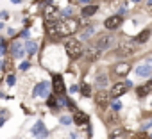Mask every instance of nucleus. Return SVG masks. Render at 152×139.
Instances as JSON below:
<instances>
[{
	"instance_id": "obj_1",
	"label": "nucleus",
	"mask_w": 152,
	"mask_h": 139,
	"mask_svg": "<svg viewBox=\"0 0 152 139\" xmlns=\"http://www.w3.org/2000/svg\"><path fill=\"white\" fill-rule=\"evenodd\" d=\"M79 29V23L68 18V20H56V22H48L47 23V30L50 34V38H68L72 34H75Z\"/></svg>"
},
{
	"instance_id": "obj_2",
	"label": "nucleus",
	"mask_w": 152,
	"mask_h": 139,
	"mask_svg": "<svg viewBox=\"0 0 152 139\" xmlns=\"http://www.w3.org/2000/svg\"><path fill=\"white\" fill-rule=\"evenodd\" d=\"M64 50H66V54H68L72 59H79V57L84 54V48H83V45H81L77 39H73V38H68V39H64Z\"/></svg>"
},
{
	"instance_id": "obj_3",
	"label": "nucleus",
	"mask_w": 152,
	"mask_h": 139,
	"mask_svg": "<svg viewBox=\"0 0 152 139\" xmlns=\"http://www.w3.org/2000/svg\"><path fill=\"white\" fill-rule=\"evenodd\" d=\"M131 80H120L118 84H115L113 88H111V96L113 98H118V96H122V95H125L129 89H131Z\"/></svg>"
},
{
	"instance_id": "obj_4",
	"label": "nucleus",
	"mask_w": 152,
	"mask_h": 139,
	"mask_svg": "<svg viewBox=\"0 0 152 139\" xmlns=\"http://www.w3.org/2000/svg\"><path fill=\"white\" fill-rule=\"evenodd\" d=\"M120 23H122V14H113V16L106 18L104 27H106L107 30H115V29H118V27H120Z\"/></svg>"
},
{
	"instance_id": "obj_5",
	"label": "nucleus",
	"mask_w": 152,
	"mask_h": 139,
	"mask_svg": "<svg viewBox=\"0 0 152 139\" xmlns=\"http://www.w3.org/2000/svg\"><path fill=\"white\" fill-rule=\"evenodd\" d=\"M118 54L120 55H132L134 54V43H131V41H120Z\"/></svg>"
},
{
	"instance_id": "obj_6",
	"label": "nucleus",
	"mask_w": 152,
	"mask_h": 139,
	"mask_svg": "<svg viewBox=\"0 0 152 139\" xmlns=\"http://www.w3.org/2000/svg\"><path fill=\"white\" fill-rule=\"evenodd\" d=\"M52 89H54L56 95H63V93H64V82H63V77H61V75H56V77H54Z\"/></svg>"
},
{
	"instance_id": "obj_7",
	"label": "nucleus",
	"mask_w": 152,
	"mask_h": 139,
	"mask_svg": "<svg viewBox=\"0 0 152 139\" xmlns=\"http://www.w3.org/2000/svg\"><path fill=\"white\" fill-rule=\"evenodd\" d=\"M38 139H43V137H47V128H45V125L41 123V121H36V125L32 127V130H31Z\"/></svg>"
},
{
	"instance_id": "obj_8",
	"label": "nucleus",
	"mask_w": 152,
	"mask_h": 139,
	"mask_svg": "<svg viewBox=\"0 0 152 139\" xmlns=\"http://www.w3.org/2000/svg\"><path fill=\"white\" fill-rule=\"evenodd\" d=\"M43 16H45L47 22H56V20L59 18V11H57L56 7H50V6H48V7L43 11Z\"/></svg>"
},
{
	"instance_id": "obj_9",
	"label": "nucleus",
	"mask_w": 152,
	"mask_h": 139,
	"mask_svg": "<svg viewBox=\"0 0 152 139\" xmlns=\"http://www.w3.org/2000/svg\"><path fill=\"white\" fill-rule=\"evenodd\" d=\"M95 102H97L99 107H107V104H109V95H107L106 91H99V93L95 95Z\"/></svg>"
},
{
	"instance_id": "obj_10",
	"label": "nucleus",
	"mask_w": 152,
	"mask_h": 139,
	"mask_svg": "<svg viewBox=\"0 0 152 139\" xmlns=\"http://www.w3.org/2000/svg\"><path fill=\"white\" fill-rule=\"evenodd\" d=\"M150 73H152V66L150 64H140L136 68V75H140V77H150Z\"/></svg>"
},
{
	"instance_id": "obj_11",
	"label": "nucleus",
	"mask_w": 152,
	"mask_h": 139,
	"mask_svg": "<svg viewBox=\"0 0 152 139\" xmlns=\"http://www.w3.org/2000/svg\"><path fill=\"white\" fill-rule=\"evenodd\" d=\"M47 91H48V82H39L34 88V96H47Z\"/></svg>"
},
{
	"instance_id": "obj_12",
	"label": "nucleus",
	"mask_w": 152,
	"mask_h": 139,
	"mask_svg": "<svg viewBox=\"0 0 152 139\" xmlns=\"http://www.w3.org/2000/svg\"><path fill=\"white\" fill-rule=\"evenodd\" d=\"M73 121L77 123V125H86L88 121H90V118H88V114L86 112H81V111H77L73 114Z\"/></svg>"
},
{
	"instance_id": "obj_13",
	"label": "nucleus",
	"mask_w": 152,
	"mask_h": 139,
	"mask_svg": "<svg viewBox=\"0 0 152 139\" xmlns=\"http://www.w3.org/2000/svg\"><path fill=\"white\" fill-rule=\"evenodd\" d=\"M11 52H13V55H15V57H22L23 54H27V52H25V46H22V43H20V41H15V43H13Z\"/></svg>"
},
{
	"instance_id": "obj_14",
	"label": "nucleus",
	"mask_w": 152,
	"mask_h": 139,
	"mask_svg": "<svg viewBox=\"0 0 152 139\" xmlns=\"http://www.w3.org/2000/svg\"><path fill=\"white\" fill-rule=\"evenodd\" d=\"M109 45H111V36H100V38L97 39V46H99L100 50L109 48Z\"/></svg>"
},
{
	"instance_id": "obj_15",
	"label": "nucleus",
	"mask_w": 152,
	"mask_h": 139,
	"mask_svg": "<svg viewBox=\"0 0 152 139\" xmlns=\"http://www.w3.org/2000/svg\"><path fill=\"white\" fill-rule=\"evenodd\" d=\"M115 72H116V75H127V73L131 72V66H129L127 62H120V64H116Z\"/></svg>"
},
{
	"instance_id": "obj_16",
	"label": "nucleus",
	"mask_w": 152,
	"mask_h": 139,
	"mask_svg": "<svg viewBox=\"0 0 152 139\" xmlns=\"http://www.w3.org/2000/svg\"><path fill=\"white\" fill-rule=\"evenodd\" d=\"M150 91H152V84H145V86L136 88V95H140V96H147V95H150Z\"/></svg>"
},
{
	"instance_id": "obj_17",
	"label": "nucleus",
	"mask_w": 152,
	"mask_h": 139,
	"mask_svg": "<svg viewBox=\"0 0 152 139\" xmlns=\"http://www.w3.org/2000/svg\"><path fill=\"white\" fill-rule=\"evenodd\" d=\"M148 38H150V29H145V30H141V32L136 36V43H145Z\"/></svg>"
},
{
	"instance_id": "obj_18",
	"label": "nucleus",
	"mask_w": 152,
	"mask_h": 139,
	"mask_svg": "<svg viewBox=\"0 0 152 139\" xmlns=\"http://www.w3.org/2000/svg\"><path fill=\"white\" fill-rule=\"evenodd\" d=\"M124 135H125V130H124V128H120V127H118V128H113V130H111V134H109V137H111V139H124Z\"/></svg>"
},
{
	"instance_id": "obj_19",
	"label": "nucleus",
	"mask_w": 152,
	"mask_h": 139,
	"mask_svg": "<svg viewBox=\"0 0 152 139\" xmlns=\"http://www.w3.org/2000/svg\"><path fill=\"white\" fill-rule=\"evenodd\" d=\"M25 52H27L29 55H34V54L38 52V43H36V41H29V43L25 45Z\"/></svg>"
},
{
	"instance_id": "obj_20",
	"label": "nucleus",
	"mask_w": 152,
	"mask_h": 139,
	"mask_svg": "<svg viewBox=\"0 0 152 139\" xmlns=\"http://www.w3.org/2000/svg\"><path fill=\"white\" fill-rule=\"evenodd\" d=\"M97 11H99V7H97V6H86V7L83 9V14H84V16H93Z\"/></svg>"
},
{
	"instance_id": "obj_21",
	"label": "nucleus",
	"mask_w": 152,
	"mask_h": 139,
	"mask_svg": "<svg viewBox=\"0 0 152 139\" xmlns=\"http://www.w3.org/2000/svg\"><path fill=\"white\" fill-rule=\"evenodd\" d=\"M88 52H90V54H88V57H90V59H97V57L100 55V48H99V46H95V48H93V46H90V48H88Z\"/></svg>"
},
{
	"instance_id": "obj_22",
	"label": "nucleus",
	"mask_w": 152,
	"mask_h": 139,
	"mask_svg": "<svg viewBox=\"0 0 152 139\" xmlns=\"http://www.w3.org/2000/svg\"><path fill=\"white\" fill-rule=\"evenodd\" d=\"M106 84H107V75H106V73H99V75H97V86L102 88V86H106Z\"/></svg>"
},
{
	"instance_id": "obj_23",
	"label": "nucleus",
	"mask_w": 152,
	"mask_h": 139,
	"mask_svg": "<svg viewBox=\"0 0 152 139\" xmlns=\"http://www.w3.org/2000/svg\"><path fill=\"white\" fill-rule=\"evenodd\" d=\"M81 89H83V95H84V96H91V88H90V84H83Z\"/></svg>"
},
{
	"instance_id": "obj_24",
	"label": "nucleus",
	"mask_w": 152,
	"mask_h": 139,
	"mask_svg": "<svg viewBox=\"0 0 152 139\" xmlns=\"http://www.w3.org/2000/svg\"><path fill=\"white\" fill-rule=\"evenodd\" d=\"M93 32H95V27H90V29H88V30H86V32L83 34V38H90V36H91Z\"/></svg>"
},
{
	"instance_id": "obj_25",
	"label": "nucleus",
	"mask_w": 152,
	"mask_h": 139,
	"mask_svg": "<svg viewBox=\"0 0 152 139\" xmlns=\"http://www.w3.org/2000/svg\"><path fill=\"white\" fill-rule=\"evenodd\" d=\"M59 121H61L63 125H70V121H72V118H70V116H63V118H61Z\"/></svg>"
},
{
	"instance_id": "obj_26",
	"label": "nucleus",
	"mask_w": 152,
	"mask_h": 139,
	"mask_svg": "<svg viewBox=\"0 0 152 139\" xmlns=\"http://www.w3.org/2000/svg\"><path fill=\"white\" fill-rule=\"evenodd\" d=\"M15 80H16L15 75H9V77H7V86H15Z\"/></svg>"
},
{
	"instance_id": "obj_27",
	"label": "nucleus",
	"mask_w": 152,
	"mask_h": 139,
	"mask_svg": "<svg viewBox=\"0 0 152 139\" xmlns=\"http://www.w3.org/2000/svg\"><path fill=\"white\" fill-rule=\"evenodd\" d=\"M48 107H57V102H56V98H48Z\"/></svg>"
},
{
	"instance_id": "obj_28",
	"label": "nucleus",
	"mask_w": 152,
	"mask_h": 139,
	"mask_svg": "<svg viewBox=\"0 0 152 139\" xmlns=\"http://www.w3.org/2000/svg\"><path fill=\"white\" fill-rule=\"evenodd\" d=\"M29 66H31V64H29L27 61H23V62H22V64L18 66V68H20V70H29Z\"/></svg>"
},
{
	"instance_id": "obj_29",
	"label": "nucleus",
	"mask_w": 152,
	"mask_h": 139,
	"mask_svg": "<svg viewBox=\"0 0 152 139\" xmlns=\"http://www.w3.org/2000/svg\"><path fill=\"white\" fill-rule=\"evenodd\" d=\"M120 109H122V104L120 102H115L113 104V111H120Z\"/></svg>"
},
{
	"instance_id": "obj_30",
	"label": "nucleus",
	"mask_w": 152,
	"mask_h": 139,
	"mask_svg": "<svg viewBox=\"0 0 152 139\" xmlns=\"http://www.w3.org/2000/svg\"><path fill=\"white\" fill-rule=\"evenodd\" d=\"M77 89H79V86H72L70 88V93H77Z\"/></svg>"
},
{
	"instance_id": "obj_31",
	"label": "nucleus",
	"mask_w": 152,
	"mask_h": 139,
	"mask_svg": "<svg viewBox=\"0 0 152 139\" xmlns=\"http://www.w3.org/2000/svg\"><path fill=\"white\" fill-rule=\"evenodd\" d=\"M147 127H152V121H147V123L143 125V128H147Z\"/></svg>"
},
{
	"instance_id": "obj_32",
	"label": "nucleus",
	"mask_w": 152,
	"mask_h": 139,
	"mask_svg": "<svg viewBox=\"0 0 152 139\" xmlns=\"http://www.w3.org/2000/svg\"><path fill=\"white\" fill-rule=\"evenodd\" d=\"M4 50H6V46H4V45H0V55L4 54Z\"/></svg>"
},
{
	"instance_id": "obj_33",
	"label": "nucleus",
	"mask_w": 152,
	"mask_h": 139,
	"mask_svg": "<svg viewBox=\"0 0 152 139\" xmlns=\"http://www.w3.org/2000/svg\"><path fill=\"white\" fill-rule=\"evenodd\" d=\"M79 2H81V4H88V2H90V0H79Z\"/></svg>"
},
{
	"instance_id": "obj_34",
	"label": "nucleus",
	"mask_w": 152,
	"mask_h": 139,
	"mask_svg": "<svg viewBox=\"0 0 152 139\" xmlns=\"http://www.w3.org/2000/svg\"><path fill=\"white\" fill-rule=\"evenodd\" d=\"M70 139H77V135H75V134H72V135H70Z\"/></svg>"
},
{
	"instance_id": "obj_35",
	"label": "nucleus",
	"mask_w": 152,
	"mask_h": 139,
	"mask_svg": "<svg viewBox=\"0 0 152 139\" xmlns=\"http://www.w3.org/2000/svg\"><path fill=\"white\" fill-rule=\"evenodd\" d=\"M13 4H20V0H13Z\"/></svg>"
},
{
	"instance_id": "obj_36",
	"label": "nucleus",
	"mask_w": 152,
	"mask_h": 139,
	"mask_svg": "<svg viewBox=\"0 0 152 139\" xmlns=\"http://www.w3.org/2000/svg\"><path fill=\"white\" fill-rule=\"evenodd\" d=\"M2 27H4V23H2V22H0V29H2Z\"/></svg>"
},
{
	"instance_id": "obj_37",
	"label": "nucleus",
	"mask_w": 152,
	"mask_h": 139,
	"mask_svg": "<svg viewBox=\"0 0 152 139\" xmlns=\"http://www.w3.org/2000/svg\"><path fill=\"white\" fill-rule=\"evenodd\" d=\"M132 2H140V0H132Z\"/></svg>"
},
{
	"instance_id": "obj_38",
	"label": "nucleus",
	"mask_w": 152,
	"mask_h": 139,
	"mask_svg": "<svg viewBox=\"0 0 152 139\" xmlns=\"http://www.w3.org/2000/svg\"><path fill=\"white\" fill-rule=\"evenodd\" d=\"M148 4H152V0H148Z\"/></svg>"
}]
</instances>
